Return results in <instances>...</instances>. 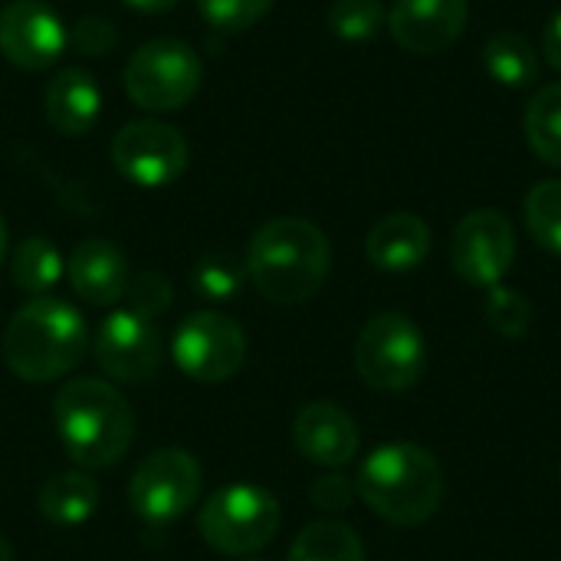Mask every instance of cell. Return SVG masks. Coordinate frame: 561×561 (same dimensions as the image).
Returning a JSON list of instances; mask_svg holds the SVG:
<instances>
[{
	"instance_id": "obj_1",
	"label": "cell",
	"mask_w": 561,
	"mask_h": 561,
	"mask_svg": "<svg viewBox=\"0 0 561 561\" xmlns=\"http://www.w3.org/2000/svg\"><path fill=\"white\" fill-rule=\"evenodd\" d=\"M247 276L273 306H299L312 299L332 266L325 233L302 217H276L263 224L247 247Z\"/></svg>"
},
{
	"instance_id": "obj_2",
	"label": "cell",
	"mask_w": 561,
	"mask_h": 561,
	"mask_svg": "<svg viewBox=\"0 0 561 561\" xmlns=\"http://www.w3.org/2000/svg\"><path fill=\"white\" fill-rule=\"evenodd\" d=\"M85 342V319L76 306L56 296H33L3 332V362L20 381L46 385L82 362Z\"/></svg>"
},
{
	"instance_id": "obj_3",
	"label": "cell",
	"mask_w": 561,
	"mask_h": 561,
	"mask_svg": "<svg viewBox=\"0 0 561 561\" xmlns=\"http://www.w3.org/2000/svg\"><path fill=\"white\" fill-rule=\"evenodd\" d=\"M62 450L85 470L118 463L135 440V414L128 401L99 378L66 381L53 404Z\"/></svg>"
},
{
	"instance_id": "obj_4",
	"label": "cell",
	"mask_w": 561,
	"mask_h": 561,
	"mask_svg": "<svg viewBox=\"0 0 561 561\" xmlns=\"http://www.w3.org/2000/svg\"><path fill=\"white\" fill-rule=\"evenodd\" d=\"M355 493L391 526L427 523L444 500V473L431 450L417 444H385L358 470Z\"/></svg>"
},
{
	"instance_id": "obj_5",
	"label": "cell",
	"mask_w": 561,
	"mask_h": 561,
	"mask_svg": "<svg viewBox=\"0 0 561 561\" xmlns=\"http://www.w3.org/2000/svg\"><path fill=\"white\" fill-rule=\"evenodd\" d=\"M204 62L184 39L161 36L141 43L125 62V92L145 112H178L201 92Z\"/></svg>"
},
{
	"instance_id": "obj_6",
	"label": "cell",
	"mask_w": 561,
	"mask_h": 561,
	"mask_svg": "<svg viewBox=\"0 0 561 561\" xmlns=\"http://www.w3.org/2000/svg\"><path fill=\"white\" fill-rule=\"evenodd\" d=\"M197 529L224 556H253L279 533V503L256 483H230L204 503Z\"/></svg>"
},
{
	"instance_id": "obj_7",
	"label": "cell",
	"mask_w": 561,
	"mask_h": 561,
	"mask_svg": "<svg viewBox=\"0 0 561 561\" xmlns=\"http://www.w3.org/2000/svg\"><path fill=\"white\" fill-rule=\"evenodd\" d=\"M427 368L421 329L398 312L375 316L355 342V371L375 391H408Z\"/></svg>"
},
{
	"instance_id": "obj_8",
	"label": "cell",
	"mask_w": 561,
	"mask_h": 561,
	"mask_svg": "<svg viewBox=\"0 0 561 561\" xmlns=\"http://www.w3.org/2000/svg\"><path fill=\"white\" fill-rule=\"evenodd\" d=\"M201 483V463L187 450H158L135 467L128 503L148 526H171L197 503Z\"/></svg>"
},
{
	"instance_id": "obj_9",
	"label": "cell",
	"mask_w": 561,
	"mask_h": 561,
	"mask_svg": "<svg viewBox=\"0 0 561 561\" xmlns=\"http://www.w3.org/2000/svg\"><path fill=\"white\" fill-rule=\"evenodd\" d=\"M187 138L158 118L125 122L112 138V164L135 187H168L187 171Z\"/></svg>"
},
{
	"instance_id": "obj_10",
	"label": "cell",
	"mask_w": 561,
	"mask_h": 561,
	"mask_svg": "<svg viewBox=\"0 0 561 561\" xmlns=\"http://www.w3.org/2000/svg\"><path fill=\"white\" fill-rule=\"evenodd\" d=\"M174 365L201 385L227 381L240 371L247 358V335L237 319L224 312H191L178 329L171 342Z\"/></svg>"
},
{
	"instance_id": "obj_11",
	"label": "cell",
	"mask_w": 561,
	"mask_h": 561,
	"mask_svg": "<svg viewBox=\"0 0 561 561\" xmlns=\"http://www.w3.org/2000/svg\"><path fill=\"white\" fill-rule=\"evenodd\" d=\"M516 260V230L500 210H473L467 214L450 240V263L460 279L470 286H500Z\"/></svg>"
},
{
	"instance_id": "obj_12",
	"label": "cell",
	"mask_w": 561,
	"mask_h": 561,
	"mask_svg": "<svg viewBox=\"0 0 561 561\" xmlns=\"http://www.w3.org/2000/svg\"><path fill=\"white\" fill-rule=\"evenodd\" d=\"M92 352L105 375L122 385H145L161 368V335L151 319L131 309H115L102 319Z\"/></svg>"
},
{
	"instance_id": "obj_13",
	"label": "cell",
	"mask_w": 561,
	"mask_h": 561,
	"mask_svg": "<svg viewBox=\"0 0 561 561\" xmlns=\"http://www.w3.org/2000/svg\"><path fill=\"white\" fill-rule=\"evenodd\" d=\"M69 46V30L43 0H10L0 10V53L16 69H49Z\"/></svg>"
},
{
	"instance_id": "obj_14",
	"label": "cell",
	"mask_w": 561,
	"mask_h": 561,
	"mask_svg": "<svg viewBox=\"0 0 561 561\" xmlns=\"http://www.w3.org/2000/svg\"><path fill=\"white\" fill-rule=\"evenodd\" d=\"M467 20V0H398L388 13V30L401 49L427 56L457 43Z\"/></svg>"
},
{
	"instance_id": "obj_15",
	"label": "cell",
	"mask_w": 561,
	"mask_h": 561,
	"mask_svg": "<svg viewBox=\"0 0 561 561\" xmlns=\"http://www.w3.org/2000/svg\"><path fill=\"white\" fill-rule=\"evenodd\" d=\"M293 440L309 463H319L329 470L352 463L358 454V427L332 401L306 404L293 421Z\"/></svg>"
},
{
	"instance_id": "obj_16",
	"label": "cell",
	"mask_w": 561,
	"mask_h": 561,
	"mask_svg": "<svg viewBox=\"0 0 561 561\" xmlns=\"http://www.w3.org/2000/svg\"><path fill=\"white\" fill-rule=\"evenodd\" d=\"M69 286L79 299L89 306H115L125 299L128 283H131V266L122 247L112 240H82L66 263Z\"/></svg>"
},
{
	"instance_id": "obj_17",
	"label": "cell",
	"mask_w": 561,
	"mask_h": 561,
	"mask_svg": "<svg viewBox=\"0 0 561 561\" xmlns=\"http://www.w3.org/2000/svg\"><path fill=\"white\" fill-rule=\"evenodd\" d=\"M43 115L53 125V131L66 138L89 135L102 115V89L95 76L76 66L56 72L43 92Z\"/></svg>"
},
{
	"instance_id": "obj_18",
	"label": "cell",
	"mask_w": 561,
	"mask_h": 561,
	"mask_svg": "<svg viewBox=\"0 0 561 561\" xmlns=\"http://www.w3.org/2000/svg\"><path fill=\"white\" fill-rule=\"evenodd\" d=\"M365 253L385 273L417 270L431 253V227L417 214H388L368 230Z\"/></svg>"
},
{
	"instance_id": "obj_19",
	"label": "cell",
	"mask_w": 561,
	"mask_h": 561,
	"mask_svg": "<svg viewBox=\"0 0 561 561\" xmlns=\"http://www.w3.org/2000/svg\"><path fill=\"white\" fill-rule=\"evenodd\" d=\"M99 506V486L92 477L69 470L56 473L39 490V513L53 526H82Z\"/></svg>"
},
{
	"instance_id": "obj_20",
	"label": "cell",
	"mask_w": 561,
	"mask_h": 561,
	"mask_svg": "<svg viewBox=\"0 0 561 561\" xmlns=\"http://www.w3.org/2000/svg\"><path fill=\"white\" fill-rule=\"evenodd\" d=\"M483 66H486V72L500 85H510V89L533 85L536 76H539L536 46L523 33H513V30H503V33H496V36L486 39V46H483Z\"/></svg>"
},
{
	"instance_id": "obj_21",
	"label": "cell",
	"mask_w": 561,
	"mask_h": 561,
	"mask_svg": "<svg viewBox=\"0 0 561 561\" xmlns=\"http://www.w3.org/2000/svg\"><path fill=\"white\" fill-rule=\"evenodd\" d=\"M289 561H365V546L352 526L322 519L296 536Z\"/></svg>"
},
{
	"instance_id": "obj_22",
	"label": "cell",
	"mask_w": 561,
	"mask_h": 561,
	"mask_svg": "<svg viewBox=\"0 0 561 561\" xmlns=\"http://www.w3.org/2000/svg\"><path fill=\"white\" fill-rule=\"evenodd\" d=\"M62 273H66V266H62L59 250L43 237L20 240L10 256V276H13L16 289L33 293V296H49V289L62 279Z\"/></svg>"
},
{
	"instance_id": "obj_23",
	"label": "cell",
	"mask_w": 561,
	"mask_h": 561,
	"mask_svg": "<svg viewBox=\"0 0 561 561\" xmlns=\"http://www.w3.org/2000/svg\"><path fill=\"white\" fill-rule=\"evenodd\" d=\"M526 138L539 161L561 168V82L539 89L526 108Z\"/></svg>"
},
{
	"instance_id": "obj_24",
	"label": "cell",
	"mask_w": 561,
	"mask_h": 561,
	"mask_svg": "<svg viewBox=\"0 0 561 561\" xmlns=\"http://www.w3.org/2000/svg\"><path fill=\"white\" fill-rule=\"evenodd\" d=\"M247 263L230 256V253H207L194 263L191 270V286L201 299L210 302H230L240 296L247 283Z\"/></svg>"
},
{
	"instance_id": "obj_25",
	"label": "cell",
	"mask_w": 561,
	"mask_h": 561,
	"mask_svg": "<svg viewBox=\"0 0 561 561\" xmlns=\"http://www.w3.org/2000/svg\"><path fill=\"white\" fill-rule=\"evenodd\" d=\"M526 227L533 240L561 256V181H539L526 197Z\"/></svg>"
},
{
	"instance_id": "obj_26",
	"label": "cell",
	"mask_w": 561,
	"mask_h": 561,
	"mask_svg": "<svg viewBox=\"0 0 561 561\" xmlns=\"http://www.w3.org/2000/svg\"><path fill=\"white\" fill-rule=\"evenodd\" d=\"M325 23L339 39L362 43L388 23V10L381 7V0H335Z\"/></svg>"
},
{
	"instance_id": "obj_27",
	"label": "cell",
	"mask_w": 561,
	"mask_h": 561,
	"mask_svg": "<svg viewBox=\"0 0 561 561\" xmlns=\"http://www.w3.org/2000/svg\"><path fill=\"white\" fill-rule=\"evenodd\" d=\"M273 0H197V13L207 26L220 33H243L253 30L266 13Z\"/></svg>"
},
{
	"instance_id": "obj_28",
	"label": "cell",
	"mask_w": 561,
	"mask_h": 561,
	"mask_svg": "<svg viewBox=\"0 0 561 561\" xmlns=\"http://www.w3.org/2000/svg\"><path fill=\"white\" fill-rule=\"evenodd\" d=\"M486 322L493 325V332H500L503 339H519L526 335L529 322H533V306L519 289L510 286H493L490 299H486Z\"/></svg>"
},
{
	"instance_id": "obj_29",
	"label": "cell",
	"mask_w": 561,
	"mask_h": 561,
	"mask_svg": "<svg viewBox=\"0 0 561 561\" xmlns=\"http://www.w3.org/2000/svg\"><path fill=\"white\" fill-rule=\"evenodd\" d=\"M125 299H128V309H131V312H138V316H145V319L154 322V316H161V312L171 306L174 289H171V279H168L164 273L145 270V273H138V276H131Z\"/></svg>"
},
{
	"instance_id": "obj_30",
	"label": "cell",
	"mask_w": 561,
	"mask_h": 561,
	"mask_svg": "<svg viewBox=\"0 0 561 561\" xmlns=\"http://www.w3.org/2000/svg\"><path fill=\"white\" fill-rule=\"evenodd\" d=\"M69 46L82 56H108L118 46V26L105 16H82L69 30Z\"/></svg>"
},
{
	"instance_id": "obj_31",
	"label": "cell",
	"mask_w": 561,
	"mask_h": 561,
	"mask_svg": "<svg viewBox=\"0 0 561 561\" xmlns=\"http://www.w3.org/2000/svg\"><path fill=\"white\" fill-rule=\"evenodd\" d=\"M352 496H355V486L342 473H329L312 483V503L325 513H342L352 503Z\"/></svg>"
},
{
	"instance_id": "obj_32",
	"label": "cell",
	"mask_w": 561,
	"mask_h": 561,
	"mask_svg": "<svg viewBox=\"0 0 561 561\" xmlns=\"http://www.w3.org/2000/svg\"><path fill=\"white\" fill-rule=\"evenodd\" d=\"M542 56L546 62L561 72V10L552 13V20L546 23V33H542Z\"/></svg>"
},
{
	"instance_id": "obj_33",
	"label": "cell",
	"mask_w": 561,
	"mask_h": 561,
	"mask_svg": "<svg viewBox=\"0 0 561 561\" xmlns=\"http://www.w3.org/2000/svg\"><path fill=\"white\" fill-rule=\"evenodd\" d=\"M125 7H131V10H138V13H168V10H174L181 0H122Z\"/></svg>"
},
{
	"instance_id": "obj_34",
	"label": "cell",
	"mask_w": 561,
	"mask_h": 561,
	"mask_svg": "<svg viewBox=\"0 0 561 561\" xmlns=\"http://www.w3.org/2000/svg\"><path fill=\"white\" fill-rule=\"evenodd\" d=\"M0 561H13V546L0 536Z\"/></svg>"
},
{
	"instance_id": "obj_35",
	"label": "cell",
	"mask_w": 561,
	"mask_h": 561,
	"mask_svg": "<svg viewBox=\"0 0 561 561\" xmlns=\"http://www.w3.org/2000/svg\"><path fill=\"white\" fill-rule=\"evenodd\" d=\"M3 253H7V224L0 217V260H3Z\"/></svg>"
},
{
	"instance_id": "obj_36",
	"label": "cell",
	"mask_w": 561,
	"mask_h": 561,
	"mask_svg": "<svg viewBox=\"0 0 561 561\" xmlns=\"http://www.w3.org/2000/svg\"><path fill=\"white\" fill-rule=\"evenodd\" d=\"M250 561H260V559H250Z\"/></svg>"
}]
</instances>
